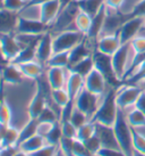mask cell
I'll use <instances>...</instances> for the list:
<instances>
[{"instance_id": "1", "label": "cell", "mask_w": 145, "mask_h": 156, "mask_svg": "<svg viewBox=\"0 0 145 156\" xmlns=\"http://www.w3.org/2000/svg\"><path fill=\"white\" fill-rule=\"evenodd\" d=\"M116 96H117V88H108L106 94L103 95L98 111L95 112L91 121L103 124V126H113L119 113V107L117 105Z\"/></svg>"}, {"instance_id": "2", "label": "cell", "mask_w": 145, "mask_h": 156, "mask_svg": "<svg viewBox=\"0 0 145 156\" xmlns=\"http://www.w3.org/2000/svg\"><path fill=\"white\" fill-rule=\"evenodd\" d=\"M113 130L117 137L120 149L127 156H133L134 148H133V129L129 126L125 112L119 109L118 116L113 124Z\"/></svg>"}, {"instance_id": "3", "label": "cell", "mask_w": 145, "mask_h": 156, "mask_svg": "<svg viewBox=\"0 0 145 156\" xmlns=\"http://www.w3.org/2000/svg\"><path fill=\"white\" fill-rule=\"evenodd\" d=\"M142 92L143 89L135 83L126 82L125 84H121L119 88H117L116 100L119 109L126 112L128 109L133 108L136 105V101L138 100Z\"/></svg>"}, {"instance_id": "4", "label": "cell", "mask_w": 145, "mask_h": 156, "mask_svg": "<svg viewBox=\"0 0 145 156\" xmlns=\"http://www.w3.org/2000/svg\"><path fill=\"white\" fill-rule=\"evenodd\" d=\"M86 38L84 33L76 29L66 30L53 34V54L61 51H70L72 48Z\"/></svg>"}, {"instance_id": "5", "label": "cell", "mask_w": 145, "mask_h": 156, "mask_svg": "<svg viewBox=\"0 0 145 156\" xmlns=\"http://www.w3.org/2000/svg\"><path fill=\"white\" fill-rule=\"evenodd\" d=\"M93 61L94 67L102 73V75L107 80L108 84L110 87L119 88V84H121L123 82L120 80H118V78L116 76L113 67H112V63H111V56L102 54V52H100L96 49H94Z\"/></svg>"}, {"instance_id": "6", "label": "cell", "mask_w": 145, "mask_h": 156, "mask_svg": "<svg viewBox=\"0 0 145 156\" xmlns=\"http://www.w3.org/2000/svg\"><path fill=\"white\" fill-rule=\"evenodd\" d=\"M102 97L103 96H99L91 92L84 87L75 98V106L79 111L85 113L90 120H92V117L94 116V114L101 104Z\"/></svg>"}, {"instance_id": "7", "label": "cell", "mask_w": 145, "mask_h": 156, "mask_svg": "<svg viewBox=\"0 0 145 156\" xmlns=\"http://www.w3.org/2000/svg\"><path fill=\"white\" fill-rule=\"evenodd\" d=\"M49 30H50L49 25H47L46 23H43L40 18H39V20H35V18H27V17H24V16L19 15L15 34L40 35V34L46 33V32Z\"/></svg>"}, {"instance_id": "8", "label": "cell", "mask_w": 145, "mask_h": 156, "mask_svg": "<svg viewBox=\"0 0 145 156\" xmlns=\"http://www.w3.org/2000/svg\"><path fill=\"white\" fill-rule=\"evenodd\" d=\"M143 25H144V17L132 15L123 24V26L120 27L119 32H118L121 44H129L136 35L140 34V32L143 30Z\"/></svg>"}, {"instance_id": "9", "label": "cell", "mask_w": 145, "mask_h": 156, "mask_svg": "<svg viewBox=\"0 0 145 156\" xmlns=\"http://www.w3.org/2000/svg\"><path fill=\"white\" fill-rule=\"evenodd\" d=\"M84 87L95 95L103 96L110 86L108 84L107 80L102 75V73L94 67L91 71V73L84 79Z\"/></svg>"}, {"instance_id": "10", "label": "cell", "mask_w": 145, "mask_h": 156, "mask_svg": "<svg viewBox=\"0 0 145 156\" xmlns=\"http://www.w3.org/2000/svg\"><path fill=\"white\" fill-rule=\"evenodd\" d=\"M0 44H1L2 54L8 63L13 62L17 57V55L21 52L22 48H23L21 44L18 42L15 33L0 34Z\"/></svg>"}, {"instance_id": "11", "label": "cell", "mask_w": 145, "mask_h": 156, "mask_svg": "<svg viewBox=\"0 0 145 156\" xmlns=\"http://www.w3.org/2000/svg\"><path fill=\"white\" fill-rule=\"evenodd\" d=\"M53 55V34L51 31L43 33L36 47V61L43 66L47 65L49 59Z\"/></svg>"}, {"instance_id": "12", "label": "cell", "mask_w": 145, "mask_h": 156, "mask_svg": "<svg viewBox=\"0 0 145 156\" xmlns=\"http://www.w3.org/2000/svg\"><path fill=\"white\" fill-rule=\"evenodd\" d=\"M95 134L99 137L102 148H110V149H120L117 137L115 134L113 126H103L95 122Z\"/></svg>"}, {"instance_id": "13", "label": "cell", "mask_w": 145, "mask_h": 156, "mask_svg": "<svg viewBox=\"0 0 145 156\" xmlns=\"http://www.w3.org/2000/svg\"><path fill=\"white\" fill-rule=\"evenodd\" d=\"M121 46H123V44L120 41L119 34L115 33V34H107L100 37L96 41L95 49L102 54L112 56Z\"/></svg>"}, {"instance_id": "14", "label": "cell", "mask_w": 145, "mask_h": 156, "mask_svg": "<svg viewBox=\"0 0 145 156\" xmlns=\"http://www.w3.org/2000/svg\"><path fill=\"white\" fill-rule=\"evenodd\" d=\"M40 9V20L47 25H51L52 23L58 17L59 13L61 12V6H60L59 0H48L42 5L39 6Z\"/></svg>"}, {"instance_id": "15", "label": "cell", "mask_w": 145, "mask_h": 156, "mask_svg": "<svg viewBox=\"0 0 145 156\" xmlns=\"http://www.w3.org/2000/svg\"><path fill=\"white\" fill-rule=\"evenodd\" d=\"M19 13L12 12L6 8H0V34L15 33L17 27Z\"/></svg>"}, {"instance_id": "16", "label": "cell", "mask_w": 145, "mask_h": 156, "mask_svg": "<svg viewBox=\"0 0 145 156\" xmlns=\"http://www.w3.org/2000/svg\"><path fill=\"white\" fill-rule=\"evenodd\" d=\"M47 106V98H46V94L43 92L42 88L38 84L36 91H35L33 98L31 99L29 108H27V113L30 119H35L38 120L39 115L41 114L44 107Z\"/></svg>"}, {"instance_id": "17", "label": "cell", "mask_w": 145, "mask_h": 156, "mask_svg": "<svg viewBox=\"0 0 145 156\" xmlns=\"http://www.w3.org/2000/svg\"><path fill=\"white\" fill-rule=\"evenodd\" d=\"M0 75L4 83L7 84H19L22 83L24 75L19 69L18 65L14 63H7L0 69Z\"/></svg>"}, {"instance_id": "18", "label": "cell", "mask_w": 145, "mask_h": 156, "mask_svg": "<svg viewBox=\"0 0 145 156\" xmlns=\"http://www.w3.org/2000/svg\"><path fill=\"white\" fill-rule=\"evenodd\" d=\"M68 69L62 67H49L47 72V81L51 89L66 88L67 76L66 72Z\"/></svg>"}, {"instance_id": "19", "label": "cell", "mask_w": 145, "mask_h": 156, "mask_svg": "<svg viewBox=\"0 0 145 156\" xmlns=\"http://www.w3.org/2000/svg\"><path fill=\"white\" fill-rule=\"evenodd\" d=\"M84 88V78L77 73L68 71L67 82H66V89L68 91L69 96L72 100H75L77 95L81 92V90Z\"/></svg>"}, {"instance_id": "20", "label": "cell", "mask_w": 145, "mask_h": 156, "mask_svg": "<svg viewBox=\"0 0 145 156\" xmlns=\"http://www.w3.org/2000/svg\"><path fill=\"white\" fill-rule=\"evenodd\" d=\"M18 67L22 71L24 78L32 79V80H39L43 74V65L38 61L27 62L18 64Z\"/></svg>"}, {"instance_id": "21", "label": "cell", "mask_w": 145, "mask_h": 156, "mask_svg": "<svg viewBox=\"0 0 145 156\" xmlns=\"http://www.w3.org/2000/svg\"><path fill=\"white\" fill-rule=\"evenodd\" d=\"M129 126L137 130H145V114L135 106L125 112Z\"/></svg>"}, {"instance_id": "22", "label": "cell", "mask_w": 145, "mask_h": 156, "mask_svg": "<svg viewBox=\"0 0 145 156\" xmlns=\"http://www.w3.org/2000/svg\"><path fill=\"white\" fill-rule=\"evenodd\" d=\"M44 145H47L46 138H44L43 136H41V134L36 133V134H34L33 137L29 138L27 140L23 141V143L18 146V149L24 153L31 154V153L35 152V151L40 149L41 147H43Z\"/></svg>"}, {"instance_id": "23", "label": "cell", "mask_w": 145, "mask_h": 156, "mask_svg": "<svg viewBox=\"0 0 145 156\" xmlns=\"http://www.w3.org/2000/svg\"><path fill=\"white\" fill-rule=\"evenodd\" d=\"M51 98H52V103H53V106H55L56 111L59 113V119H60L61 108L65 107V106L72 99L70 98V96H69L68 91H67L66 88L51 89Z\"/></svg>"}, {"instance_id": "24", "label": "cell", "mask_w": 145, "mask_h": 156, "mask_svg": "<svg viewBox=\"0 0 145 156\" xmlns=\"http://www.w3.org/2000/svg\"><path fill=\"white\" fill-rule=\"evenodd\" d=\"M38 44L39 42H35V44H31L23 47L21 52L17 55V57L10 63H14V64L18 65V64H22V63L36 61V47H38Z\"/></svg>"}, {"instance_id": "25", "label": "cell", "mask_w": 145, "mask_h": 156, "mask_svg": "<svg viewBox=\"0 0 145 156\" xmlns=\"http://www.w3.org/2000/svg\"><path fill=\"white\" fill-rule=\"evenodd\" d=\"M94 69V61H93V54L91 56L84 58L83 61L78 62L77 64L70 66L69 69H67L70 72H74V73H77L82 75L83 78L85 79L89 74L91 73V71Z\"/></svg>"}, {"instance_id": "26", "label": "cell", "mask_w": 145, "mask_h": 156, "mask_svg": "<svg viewBox=\"0 0 145 156\" xmlns=\"http://www.w3.org/2000/svg\"><path fill=\"white\" fill-rule=\"evenodd\" d=\"M38 126H39L38 120H35V119H30L29 120V122L19 130V137H18V141H17V145H16L17 148L23 141H25L29 138H31L34 134L38 133Z\"/></svg>"}, {"instance_id": "27", "label": "cell", "mask_w": 145, "mask_h": 156, "mask_svg": "<svg viewBox=\"0 0 145 156\" xmlns=\"http://www.w3.org/2000/svg\"><path fill=\"white\" fill-rule=\"evenodd\" d=\"M91 24H92V16H90L89 14L79 8V12L77 13L76 18H75V24H74L75 29L87 35L91 29Z\"/></svg>"}, {"instance_id": "28", "label": "cell", "mask_w": 145, "mask_h": 156, "mask_svg": "<svg viewBox=\"0 0 145 156\" xmlns=\"http://www.w3.org/2000/svg\"><path fill=\"white\" fill-rule=\"evenodd\" d=\"M104 1L106 0H81L77 2L82 10H84L90 16L94 17L104 6Z\"/></svg>"}, {"instance_id": "29", "label": "cell", "mask_w": 145, "mask_h": 156, "mask_svg": "<svg viewBox=\"0 0 145 156\" xmlns=\"http://www.w3.org/2000/svg\"><path fill=\"white\" fill-rule=\"evenodd\" d=\"M18 137H19V130H17L16 128L9 126L6 133H5L4 138L0 141V148L1 149H6L9 147H17V141Z\"/></svg>"}, {"instance_id": "30", "label": "cell", "mask_w": 145, "mask_h": 156, "mask_svg": "<svg viewBox=\"0 0 145 156\" xmlns=\"http://www.w3.org/2000/svg\"><path fill=\"white\" fill-rule=\"evenodd\" d=\"M68 65H69V51L55 52L47 64L48 67H62V69H67Z\"/></svg>"}, {"instance_id": "31", "label": "cell", "mask_w": 145, "mask_h": 156, "mask_svg": "<svg viewBox=\"0 0 145 156\" xmlns=\"http://www.w3.org/2000/svg\"><path fill=\"white\" fill-rule=\"evenodd\" d=\"M61 138H62L61 123H60V121H57L56 123L52 124L50 131L46 136V140H47V144H50L53 146H59Z\"/></svg>"}, {"instance_id": "32", "label": "cell", "mask_w": 145, "mask_h": 156, "mask_svg": "<svg viewBox=\"0 0 145 156\" xmlns=\"http://www.w3.org/2000/svg\"><path fill=\"white\" fill-rule=\"evenodd\" d=\"M38 121L40 123H51V124H53L57 121H59V114L57 113L55 108H52L51 106H49L47 104L44 109L39 115Z\"/></svg>"}, {"instance_id": "33", "label": "cell", "mask_w": 145, "mask_h": 156, "mask_svg": "<svg viewBox=\"0 0 145 156\" xmlns=\"http://www.w3.org/2000/svg\"><path fill=\"white\" fill-rule=\"evenodd\" d=\"M94 134H95V122L89 121L84 126H82L81 128L77 129L76 139H78V140H81V141L84 143L85 140L90 139Z\"/></svg>"}, {"instance_id": "34", "label": "cell", "mask_w": 145, "mask_h": 156, "mask_svg": "<svg viewBox=\"0 0 145 156\" xmlns=\"http://www.w3.org/2000/svg\"><path fill=\"white\" fill-rule=\"evenodd\" d=\"M133 129V148L134 151L145 154V133L141 130Z\"/></svg>"}, {"instance_id": "35", "label": "cell", "mask_w": 145, "mask_h": 156, "mask_svg": "<svg viewBox=\"0 0 145 156\" xmlns=\"http://www.w3.org/2000/svg\"><path fill=\"white\" fill-rule=\"evenodd\" d=\"M12 117H13V112L9 104L7 103V100L5 98L2 100V103L0 105V123L5 124V126H10L12 122Z\"/></svg>"}, {"instance_id": "36", "label": "cell", "mask_w": 145, "mask_h": 156, "mask_svg": "<svg viewBox=\"0 0 145 156\" xmlns=\"http://www.w3.org/2000/svg\"><path fill=\"white\" fill-rule=\"evenodd\" d=\"M69 121L72 122V124L78 129V128H81L82 126H84L85 123H87V122L91 121V120L89 119V116L86 115L85 113H83L82 111H79V109L75 106V108L72 111V116H70V120H69Z\"/></svg>"}, {"instance_id": "37", "label": "cell", "mask_w": 145, "mask_h": 156, "mask_svg": "<svg viewBox=\"0 0 145 156\" xmlns=\"http://www.w3.org/2000/svg\"><path fill=\"white\" fill-rule=\"evenodd\" d=\"M130 44L136 54H145V31L142 30L140 34L130 41Z\"/></svg>"}, {"instance_id": "38", "label": "cell", "mask_w": 145, "mask_h": 156, "mask_svg": "<svg viewBox=\"0 0 145 156\" xmlns=\"http://www.w3.org/2000/svg\"><path fill=\"white\" fill-rule=\"evenodd\" d=\"M27 0H4V8L19 13L25 8Z\"/></svg>"}, {"instance_id": "39", "label": "cell", "mask_w": 145, "mask_h": 156, "mask_svg": "<svg viewBox=\"0 0 145 156\" xmlns=\"http://www.w3.org/2000/svg\"><path fill=\"white\" fill-rule=\"evenodd\" d=\"M84 145H85L86 148L91 152V154L94 156L96 155V154L99 153V151L102 148L101 141H100V139H99V137L96 136V134H94V136H92L90 139L85 140V141H84Z\"/></svg>"}, {"instance_id": "40", "label": "cell", "mask_w": 145, "mask_h": 156, "mask_svg": "<svg viewBox=\"0 0 145 156\" xmlns=\"http://www.w3.org/2000/svg\"><path fill=\"white\" fill-rule=\"evenodd\" d=\"M72 154L74 156H94L91 154V152L86 148L83 141L75 139L72 144Z\"/></svg>"}, {"instance_id": "41", "label": "cell", "mask_w": 145, "mask_h": 156, "mask_svg": "<svg viewBox=\"0 0 145 156\" xmlns=\"http://www.w3.org/2000/svg\"><path fill=\"white\" fill-rule=\"evenodd\" d=\"M58 147L59 146H53V145L47 144V145H44L43 147H41L38 151L31 153L30 155L31 156H55Z\"/></svg>"}, {"instance_id": "42", "label": "cell", "mask_w": 145, "mask_h": 156, "mask_svg": "<svg viewBox=\"0 0 145 156\" xmlns=\"http://www.w3.org/2000/svg\"><path fill=\"white\" fill-rule=\"evenodd\" d=\"M61 129H62V136L67 138L76 139L77 137V128L72 124L70 121H66L61 123Z\"/></svg>"}, {"instance_id": "43", "label": "cell", "mask_w": 145, "mask_h": 156, "mask_svg": "<svg viewBox=\"0 0 145 156\" xmlns=\"http://www.w3.org/2000/svg\"><path fill=\"white\" fill-rule=\"evenodd\" d=\"M101 156H127L123 151L119 149H110V148H101L98 153Z\"/></svg>"}, {"instance_id": "44", "label": "cell", "mask_w": 145, "mask_h": 156, "mask_svg": "<svg viewBox=\"0 0 145 156\" xmlns=\"http://www.w3.org/2000/svg\"><path fill=\"white\" fill-rule=\"evenodd\" d=\"M125 0H106L104 5L108 9H112V10H120L124 6Z\"/></svg>"}, {"instance_id": "45", "label": "cell", "mask_w": 145, "mask_h": 156, "mask_svg": "<svg viewBox=\"0 0 145 156\" xmlns=\"http://www.w3.org/2000/svg\"><path fill=\"white\" fill-rule=\"evenodd\" d=\"M133 16H140V17H145V0H141L135 9L132 13Z\"/></svg>"}, {"instance_id": "46", "label": "cell", "mask_w": 145, "mask_h": 156, "mask_svg": "<svg viewBox=\"0 0 145 156\" xmlns=\"http://www.w3.org/2000/svg\"><path fill=\"white\" fill-rule=\"evenodd\" d=\"M52 124L51 123H40L39 122V126H38V133L43 136L46 138V136L48 134V132L50 131Z\"/></svg>"}, {"instance_id": "47", "label": "cell", "mask_w": 145, "mask_h": 156, "mask_svg": "<svg viewBox=\"0 0 145 156\" xmlns=\"http://www.w3.org/2000/svg\"><path fill=\"white\" fill-rule=\"evenodd\" d=\"M135 107H136V108H138L140 111H142V112L145 114V91H143V92L141 94V96H140L138 100L136 101Z\"/></svg>"}, {"instance_id": "48", "label": "cell", "mask_w": 145, "mask_h": 156, "mask_svg": "<svg viewBox=\"0 0 145 156\" xmlns=\"http://www.w3.org/2000/svg\"><path fill=\"white\" fill-rule=\"evenodd\" d=\"M72 1H75V0H59L60 6H61V10H62L64 8H66L67 6H69V5L72 4Z\"/></svg>"}, {"instance_id": "49", "label": "cell", "mask_w": 145, "mask_h": 156, "mask_svg": "<svg viewBox=\"0 0 145 156\" xmlns=\"http://www.w3.org/2000/svg\"><path fill=\"white\" fill-rule=\"evenodd\" d=\"M4 99H5V95H4V83H2L1 87H0V105H1Z\"/></svg>"}, {"instance_id": "50", "label": "cell", "mask_w": 145, "mask_h": 156, "mask_svg": "<svg viewBox=\"0 0 145 156\" xmlns=\"http://www.w3.org/2000/svg\"><path fill=\"white\" fill-rule=\"evenodd\" d=\"M55 156H66V154L64 153V151L60 148V146L58 147V149H57V152H56Z\"/></svg>"}, {"instance_id": "51", "label": "cell", "mask_w": 145, "mask_h": 156, "mask_svg": "<svg viewBox=\"0 0 145 156\" xmlns=\"http://www.w3.org/2000/svg\"><path fill=\"white\" fill-rule=\"evenodd\" d=\"M13 156H31V155H30V154H27V153H24V152H22V151H19V149H18L17 152L15 153Z\"/></svg>"}, {"instance_id": "52", "label": "cell", "mask_w": 145, "mask_h": 156, "mask_svg": "<svg viewBox=\"0 0 145 156\" xmlns=\"http://www.w3.org/2000/svg\"><path fill=\"white\" fill-rule=\"evenodd\" d=\"M133 156H145V154H144V153H140V152L134 151V153H133Z\"/></svg>"}, {"instance_id": "53", "label": "cell", "mask_w": 145, "mask_h": 156, "mask_svg": "<svg viewBox=\"0 0 145 156\" xmlns=\"http://www.w3.org/2000/svg\"><path fill=\"white\" fill-rule=\"evenodd\" d=\"M0 8H4V0H0Z\"/></svg>"}, {"instance_id": "54", "label": "cell", "mask_w": 145, "mask_h": 156, "mask_svg": "<svg viewBox=\"0 0 145 156\" xmlns=\"http://www.w3.org/2000/svg\"><path fill=\"white\" fill-rule=\"evenodd\" d=\"M2 83H4V81H2V79H1V75H0V87H1Z\"/></svg>"}, {"instance_id": "55", "label": "cell", "mask_w": 145, "mask_h": 156, "mask_svg": "<svg viewBox=\"0 0 145 156\" xmlns=\"http://www.w3.org/2000/svg\"><path fill=\"white\" fill-rule=\"evenodd\" d=\"M143 30L145 31V17H144V25H143Z\"/></svg>"}, {"instance_id": "56", "label": "cell", "mask_w": 145, "mask_h": 156, "mask_svg": "<svg viewBox=\"0 0 145 156\" xmlns=\"http://www.w3.org/2000/svg\"><path fill=\"white\" fill-rule=\"evenodd\" d=\"M1 151H2V149H1V148H0V154H1Z\"/></svg>"}, {"instance_id": "57", "label": "cell", "mask_w": 145, "mask_h": 156, "mask_svg": "<svg viewBox=\"0 0 145 156\" xmlns=\"http://www.w3.org/2000/svg\"><path fill=\"white\" fill-rule=\"evenodd\" d=\"M95 156H101V155H99V154H96V155H95Z\"/></svg>"}, {"instance_id": "58", "label": "cell", "mask_w": 145, "mask_h": 156, "mask_svg": "<svg viewBox=\"0 0 145 156\" xmlns=\"http://www.w3.org/2000/svg\"><path fill=\"white\" fill-rule=\"evenodd\" d=\"M76 1H81V0H76Z\"/></svg>"}]
</instances>
